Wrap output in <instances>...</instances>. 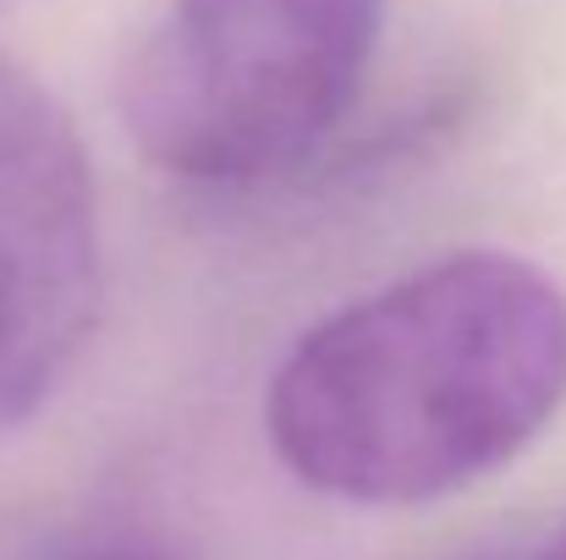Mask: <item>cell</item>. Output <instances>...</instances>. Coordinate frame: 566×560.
<instances>
[{"instance_id": "obj_1", "label": "cell", "mask_w": 566, "mask_h": 560, "mask_svg": "<svg viewBox=\"0 0 566 560\" xmlns=\"http://www.w3.org/2000/svg\"><path fill=\"white\" fill-rule=\"evenodd\" d=\"M562 406V281L473 247L308 325L270 373L264 434L331 500L423 506L523 456Z\"/></svg>"}, {"instance_id": "obj_2", "label": "cell", "mask_w": 566, "mask_h": 560, "mask_svg": "<svg viewBox=\"0 0 566 560\" xmlns=\"http://www.w3.org/2000/svg\"><path fill=\"white\" fill-rule=\"evenodd\" d=\"M390 0H166L122 72L138 155L198 187L303 166L358 105Z\"/></svg>"}, {"instance_id": "obj_3", "label": "cell", "mask_w": 566, "mask_h": 560, "mask_svg": "<svg viewBox=\"0 0 566 560\" xmlns=\"http://www.w3.org/2000/svg\"><path fill=\"white\" fill-rule=\"evenodd\" d=\"M105 242L66 110L0 55V434L28 423L94 336Z\"/></svg>"}, {"instance_id": "obj_4", "label": "cell", "mask_w": 566, "mask_h": 560, "mask_svg": "<svg viewBox=\"0 0 566 560\" xmlns=\"http://www.w3.org/2000/svg\"><path fill=\"white\" fill-rule=\"evenodd\" d=\"M446 560H566V517L539 528V533H512V539H490L473 550H457Z\"/></svg>"}, {"instance_id": "obj_5", "label": "cell", "mask_w": 566, "mask_h": 560, "mask_svg": "<svg viewBox=\"0 0 566 560\" xmlns=\"http://www.w3.org/2000/svg\"><path fill=\"white\" fill-rule=\"evenodd\" d=\"M66 560H171V556L144 550V545H105V550H83V556H66Z\"/></svg>"}]
</instances>
